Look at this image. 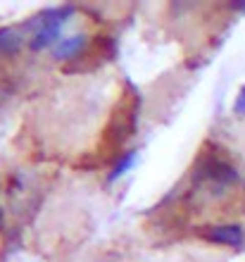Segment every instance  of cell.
Masks as SVG:
<instances>
[{"instance_id": "obj_1", "label": "cell", "mask_w": 245, "mask_h": 262, "mask_svg": "<svg viewBox=\"0 0 245 262\" xmlns=\"http://www.w3.org/2000/svg\"><path fill=\"white\" fill-rule=\"evenodd\" d=\"M115 55H117L115 38H109V36H100V38H96L91 46H86V48L74 57V62L64 67V72H88V69H96L98 64L112 60Z\"/></svg>"}, {"instance_id": "obj_2", "label": "cell", "mask_w": 245, "mask_h": 262, "mask_svg": "<svg viewBox=\"0 0 245 262\" xmlns=\"http://www.w3.org/2000/svg\"><path fill=\"white\" fill-rule=\"evenodd\" d=\"M136 112H138V93L133 91V86H131L129 98H124L122 107H119V112L112 117V124H109V129H107L109 145L124 143V141L133 134V129H136V117H138Z\"/></svg>"}, {"instance_id": "obj_3", "label": "cell", "mask_w": 245, "mask_h": 262, "mask_svg": "<svg viewBox=\"0 0 245 262\" xmlns=\"http://www.w3.org/2000/svg\"><path fill=\"white\" fill-rule=\"evenodd\" d=\"M195 179H207V181L219 184V186H226V184H233V181L238 179V172L233 169V165H229L219 155H214V152L210 155L207 152V155H203V158L197 160Z\"/></svg>"}, {"instance_id": "obj_4", "label": "cell", "mask_w": 245, "mask_h": 262, "mask_svg": "<svg viewBox=\"0 0 245 262\" xmlns=\"http://www.w3.org/2000/svg\"><path fill=\"white\" fill-rule=\"evenodd\" d=\"M69 12H72V7H62V10H48V12H43L41 14V29L36 31L31 46H34L36 50L50 46V43L57 38L62 21H64V17H67Z\"/></svg>"}, {"instance_id": "obj_5", "label": "cell", "mask_w": 245, "mask_h": 262, "mask_svg": "<svg viewBox=\"0 0 245 262\" xmlns=\"http://www.w3.org/2000/svg\"><path fill=\"white\" fill-rule=\"evenodd\" d=\"M203 236L207 238L210 243H217V246H231V248H236V246H243V229L238 227V224H219V227H210L205 229Z\"/></svg>"}, {"instance_id": "obj_6", "label": "cell", "mask_w": 245, "mask_h": 262, "mask_svg": "<svg viewBox=\"0 0 245 262\" xmlns=\"http://www.w3.org/2000/svg\"><path fill=\"white\" fill-rule=\"evenodd\" d=\"M86 48V38L83 36H69V38H64V41H60V46L55 48V55L62 57V60H74L81 50Z\"/></svg>"}, {"instance_id": "obj_7", "label": "cell", "mask_w": 245, "mask_h": 262, "mask_svg": "<svg viewBox=\"0 0 245 262\" xmlns=\"http://www.w3.org/2000/svg\"><path fill=\"white\" fill-rule=\"evenodd\" d=\"M21 46V34L17 29H0V55H14Z\"/></svg>"}, {"instance_id": "obj_8", "label": "cell", "mask_w": 245, "mask_h": 262, "mask_svg": "<svg viewBox=\"0 0 245 262\" xmlns=\"http://www.w3.org/2000/svg\"><path fill=\"white\" fill-rule=\"evenodd\" d=\"M133 160H136V152H126L119 162L115 165V169H112V174H109V179H117V177H122L126 169H129L131 165H133Z\"/></svg>"}, {"instance_id": "obj_9", "label": "cell", "mask_w": 245, "mask_h": 262, "mask_svg": "<svg viewBox=\"0 0 245 262\" xmlns=\"http://www.w3.org/2000/svg\"><path fill=\"white\" fill-rule=\"evenodd\" d=\"M233 112L236 115H245V86L240 89L238 98H236V105H233Z\"/></svg>"}]
</instances>
